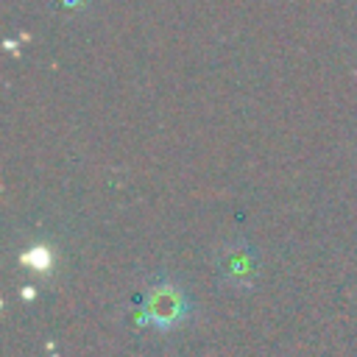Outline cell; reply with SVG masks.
<instances>
[{"instance_id":"6da1fadb","label":"cell","mask_w":357,"mask_h":357,"mask_svg":"<svg viewBox=\"0 0 357 357\" xmlns=\"http://www.w3.org/2000/svg\"><path fill=\"white\" fill-rule=\"evenodd\" d=\"M190 312V298L176 282H159L148 296V318L159 329L178 326Z\"/></svg>"},{"instance_id":"7a4b0ae2","label":"cell","mask_w":357,"mask_h":357,"mask_svg":"<svg viewBox=\"0 0 357 357\" xmlns=\"http://www.w3.org/2000/svg\"><path fill=\"white\" fill-rule=\"evenodd\" d=\"M22 262H25V265H36V268H47V265H50V251H47L45 245H39V248L28 251V254L22 257Z\"/></svg>"}]
</instances>
